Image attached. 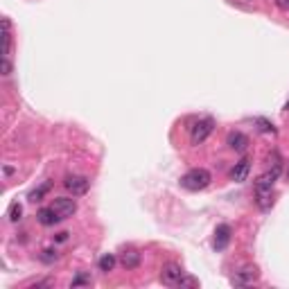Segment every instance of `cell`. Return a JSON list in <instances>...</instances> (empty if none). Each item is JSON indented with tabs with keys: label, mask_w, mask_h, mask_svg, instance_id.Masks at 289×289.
<instances>
[{
	"label": "cell",
	"mask_w": 289,
	"mask_h": 289,
	"mask_svg": "<svg viewBox=\"0 0 289 289\" xmlns=\"http://www.w3.org/2000/svg\"><path fill=\"white\" fill-rule=\"evenodd\" d=\"M280 176V165H274V170H266L264 174H260L255 179V204H258L260 210H271L274 206V185Z\"/></svg>",
	"instance_id": "1"
},
{
	"label": "cell",
	"mask_w": 289,
	"mask_h": 289,
	"mask_svg": "<svg viewBox=\"0 0 289 289\" xmlns=\"http://www.w3.org/2000/svg\"><path fill=\"white\" fill-rule=\"evenodd\" d=\"M212 183V174L206 170V167H192L181 176V188L190 190V192H199V190H206Z\"/></svg>",
	"instance_id": "2"
},
{
	"label": "cell",
	"mask_w": 289,
	"mask_h": 289,
	"mask_svg": "<svg viewBox=\"0 0 289 289\" xmlns=\"http://www.w3.org/2000/svg\"><path fill=\"white\" fill-rule=\"evenodd\" d=\"M212 131H215V120L212 118H201L190 127V140H192V145H201Z\"/></svg>",
	"instance_id": "3"
},
{
	"label": "cell",
	"mask_w": 289,
	"mask_h": 289,
	"mask_svg": "<svg viewBox=\"0 0 289 289\" xmlns=\"http://www.w3.org/2000/svg\"><path fill=\"white\" fill-rule=\"evenodd\" d=\"M63 188H66L73 197H84L91 190V179L81 176V174H68V176L63 179Z\"/></svg>",
	"instance_id": "4"
},
{
	"label": "cell",
	"mask_w": 289,
	"mask_h": 289,
	"mask_svg": "<svg viewBox=\"0 0 289 289\" xmlns=\"http://www.w3.org/2000/svg\"><path fill=\"white\" fill-rule=\"evenodd\" d=\"M258 276H260L258 266H255V264H244V266H239L235 274H233L231 282L235 287H249V285H253V282L258 280Z\"/></svg>",
	"instance_id": "5"
},
{
	"label": "cell",
	"mask_w": 289,
	"mask_h": 289,
	"mask_svg": "<svg viewBox=\"0 0 289 289\" xmlns=\"http://www.w3.org/2000/svg\"><path fill=\"white\" fill-rule=\"evenodd\" d=\"M183 278H185V271H183L181 264H176V262H165V264H163V269H161V280L165 282V285L176 287V285H181Z\"/></svg>",
	"instance_id": "6"
},
{
	"label": "cell",
	"mask_w": 289,
	"mask_h": 289,
	"mask_svg": "<svg viewBox=\"0 0 289 289\" xmlns=\"http://www.w3.org/2000/svg\"><path fill=\"white\" fill-rule=\"evenodd\" d=\"M52 210L59 215V219H68L77 212V201L70 199V197H54L52 199Z\"/></svg>",
	"instance_id": "7"
},
{
	"label": "cell",
	"mask_w": 289,
	"mask_h": 289,
	"mask_svg": "<svg viewBox=\"0 0 289 289\" xmlns=\"http://www.w3.org/2000/svg\"><path fill=\"white\" fill-rule=\"evenodd\" d=\"M231 235H233V228L228 224H219L215 228V239H212V249L215 251H224L231 244Z\"/></svg>",
	"instance_id": "8"
},
{
	"label": "cell",
	"mask_w": 289,
	"mask_h": 289,
	"mask_svg": "<svg viewBox=\"0 0 289 289\" xmlns=\"http://www.w3.org/2000/svg\"><path fill=\"white\" fill-rule=\"evenodd\" d=\"M118 262L124 266V269H138L140 262H143V253H140L138 249H124L122 253H120Z\"/></svg>",
	"instance_id": "9"
},
{
	"label": "cell",
	"mask_w": 289,
	"mask_h": 289,
	"mask_svg": "<svg viewBox=\"0 0 289 289\" xmlns=\"http://www.w3.org/2000/svg\"><path fill=\"white\" fill-rule=\"evenodd\" d=\"M226 145L231 147L233 151H237V154H244V151L249 149V138L242 131H231L226 138Z\"/></svg>",
	"instance_id": "10"
},
{
	"label": "cell",
	"mask_w": 289,
	"mask_h": 289,
	"mask_svg": "<svg viewBox=\"0 0 289 289\" xmlns=\"http://www.w3.org/2000/svg\"><path fill=\"white\" fill-rule=\"evenodd\" d=\"M249 172H251V158L244 156L242 161L235 163V167L231 170V179H233L235 183H242V181H247Z\"/></svg>",
	"instance_id": "11"
},
{
	"label": "cell",
	"mask_w": 289,
	"mask_h": 289,
	"mask_svg": "<svg viewBox=\"0 0 289 289\" xmlns=\"http://www.w3.org/2000/svg\"><path fill=\"white\" fill-rule=\"evenodd\" d=\"M36 219H39V224H43V226H54L57 221H61L57 212L52 210V206L50 208H41L39 212H36Z\"/></svg>",
	"instance_id": "12"
},
{
	"label": "cell",
	"mask_w": 289,
	"mask_h": 289,
	"mask_svg": "<svg viewBox=\"0 0 289 289\" xmlns=\"http://www.w3.org/2000/svg\"><path fill=\"white\" fill-rule=\"evenodd\" d=\"M116 262H118V258L113 253H104L100 258V262H97V266H100V271L102 274H108V271H113V266H116Z\"/></svg>",
	"instance_id": "13"
},
{
	"label": "cell",
	"mask_w": 289,
	"mask_h": 289,
	"mask_svg": "<svg viewBox=\"0 0 289 289\" xmlns=\"http://www.w3.org/2000/svg\"><path fill=\"white\" fill-rule=\"evenodd\" d=\"M48 192H50V183H43L41 185V188H36V190H32V192H30V197H27V199H30L32 201V204H36V201H41L43 197H46V194Z\"/></svg>",
	"instance_id": "14"
},
{
	"label": "cell",
	"mask_w": 289,
	"mask_h": 289,
	"mask_svg": "<svg viewBox=\"0 0 289 289\" xmlns=\"http://www.w3.org/2000/svg\"><path fill=\"white\" fill-rule=\"evenodd\" d=\"M20 215H23V206L18 204V201H14L12 206H9V212H7V217L12 221H18L20 219Z\"/></svg>",
	"instance_id": "15"
},
{
	"label": "cell",
	"mask_w": 289,
	"mask_h": 289,
	"mask_svg": "<svg viewBox=\"0 0 289 289\" xmlns=\"http://www.w3.org/2000/svg\"><path fill=\"white\" fill-rule=\"evenodd\" d=\"M255 124H258V129H260V131H264V134H276L274 124H271L266 118H255Z\"/></svg>",
	"instance_id": "16"
},
{
	"label": "cell",
	"mask_w": 289,
	"mask_h": 289,
	"mask_svg": "<svg viewBox=\"0 0 289 289\" xmlns=\"http://www.w3.org/2000/svg\"><path fill=\"white\" fill-rule=\"evenodd\" d=\"M91 276L88 274H79L77 278H73V282H70V285H73V287H79V285H91Z\"/></svg>",
	"instance_id": "17"
},
{
	"label": "cell",
	"mask_w": 289,
	"mask_h": 289,
	"mask_svg": "<svg viewBox=\"0 0 289 289\" xmlns=\"http://www.w3.org/2000/svg\"><path fill=\"white\" fill-rule=\"evenodd\" d=\"M57 258H59L57 251H52V249H46V251H43V255H41V260H43V262H48V264L54 262Z\"/></svg>",
	"instance_id": "18"
},
{
	"label": "cell",
	"mask_w": 289,
	"mask_h": 289,
	"mask_svg": "<svg viewBox=\"0 0 289 289\" xmlns=\"http://www.w3.org/2000/svg\"><path fill=\"white\" fill-rule=\"evenodd\" d=\"M12 73V61L7 57H3V75H9Z\"/></svg>",
	"instance_id": "19"
},
{
	"label": "cell",
	"mask_w": 289,
	"mask_h": 289,
	"mask_svg": "<svg viewBox=\"0 0 289 289\" xmlns=\"http://www.w3.org/2000/svg\"><path fill=\"white\" fill-rule=\"evenodd\" d=\"M276 5L282 9V12H289V0H276Z\"/></svg>",
	"instance_id": "20"
},
{
	"label": "cell",
	"mask_w": 289,
	"mask_h": 289,
	"mask_svg": "<svg viewBox=\"0 0 289 289\" xmlns=\"http://www.w3.org/2000/svg\"><path fill=\"white\" fill-rule=\"evenodd\" d=\"M48 285H52V280H36V282H32L30 287H48Z\"/></svg>",
	"instance_id": "21"
},
{
	"label": "cell",
	"mask_w": 289,
	"mask_h": 289,
	"mask_svg": "<svg viewBox=\"0 0 289 289\" xmlns=\"http://www.w3.org/2000/svg\"><path fill=\"white\" fill-rule=\"evenodd\" d=\"M66 239H68V233H59L57 235V242H66Z\"/></svg>",
	"instance_id": "22"
},
{
	"label": "cell",
	"mask_w": 289,
	"mask_h": 289,
	"mask_svg": "<svg viewBox=\"0 0 289 289\" xmlns=\"http://www.w3.org/2000/svg\"><path fill=\"white\" fill-rule=\"evenodd\" d=\"M285 108H287V111H289V102H287V104H285Z\"/></svg>",
	"instance_id": "23"
},
{
	"label": "cell",
	"mask_w": 289,
	"mask_h": 289,
	"mask_svg": "<svg viewBox=\"0 0 289 289\" xmlns=\"http://www.w3.org/2000/svg\"><path fill=\"white\" fill-rule=\"evenodd\" d=\"M287 179H289V170H287Z\"/></svg>",
	"instance_id": "24"
}]
</instances>
